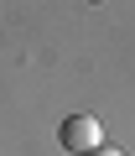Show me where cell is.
Masks as SVG:
<instances>
[{
	"label": "cell",
	"mask_w": 135,
	"mask_h": 156,
	"mask_svg": "<svg viewBox=\"0 0 135 156\" xmlns=\"http://www.w3.org/2000/svg\"><path fill=\"white\" fill-rule=\"evenodd\" d=\"M57 140H62L68 151L88 156L94 146H104V130H99V120H94V115H68V120H62V130H57Z\"/></svg>",
	"instance_id": "1"
},
{
	"label": "cell",
	"mask_w": 135,
	"mask_h": 156,
	"mask_svg": "<svg viewBox=\"0 0 135 156\" xmlns=\"http://www.w3.org/2000/svg\"><path fill=\"white\" fill-rule=\"evenodd\" d=\"M88 156H125V151H114V146H94Z\"/></svg>",
	"instance_id": "2"
}]
</instances>
